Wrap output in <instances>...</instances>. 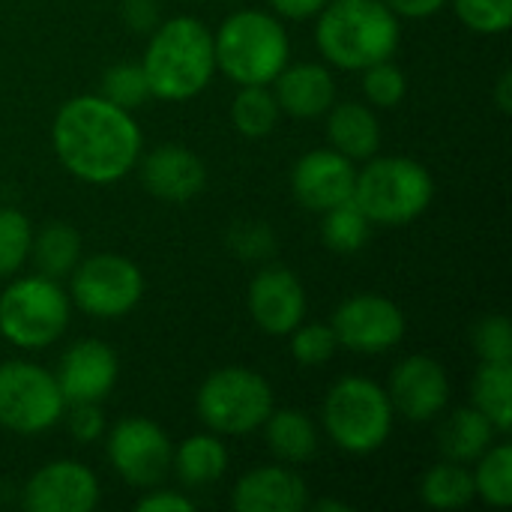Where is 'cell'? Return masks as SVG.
<instances>
[{"label": "cell", "mask_w": 512, "mask_h": 512, "mask_svg": "<svg viewBox=\"0 0 512 512\" xmlns=\"http://www.w3.org/2000/svg\"><path fill=\"white\" fill-rule=\"evenodd\" d=\"M327 138L330 147L348 156L351 162H366L381 147V123L369 105L333 102L327 111Z\"/></svg>", "instance_id": "obj_21"}, {"label": "cell", "mask_w": 512, "mask_h": 512, "mask_svg": "<svg viewBox=\"0 0 512 512\" xmlns=\"http://www.w3.org/2000/svg\"><path fill=\"white\" fill-rule=\"evenodd\" d=\"M399 18H432L447 0H384Z\"/></svg>", "instance_id": "obj_42"}, {"label": "cell", "mask_w": 512, "mask_h": 512, "mask_svg": "<svg viewBox=\"0 0 512 512\" xmlns=\"http://www.w3.org/2000/svg\"><path fill=\"white\" fill-rule=\"evenodd\" d=\"M123 21L135 33H153L159 27V3L156 0H123Z\"/></svg>", "instance_id": "obj_39"}, {"label": "cell", "mask_w": 512, "mask_h": 512, "mask_svg": "<svg viewBox=\"0 0 512 512\" xmlns=\"http://www.w3.org/2000/svg\"><path fill=\"white\" fill-rule=\"evenodd\" d=\"M420 498L432 510H462L477 498L474 474L468 471V465L444 459L441 465L426 471L420 483Z\"/></svg>", "instance_id": "obj_27"}, {"label": "cell", "mask_w": 512, "mask_h": 512, "mask_svg": "<svg viewBox=\"0 0 512 512\" xmlns=\"http://www.w3.org/2000/svg\"><path fill=\"white\" fill-rule=\"evenodd\" d=\"M108 459L123 483L135 489H153L171 471L174 444L153 420L123 417L108 432Z\"/></svg>", "instance_id": "obj_11"}, {"label": "cell", "mask_w": 512, "mask_h": 512, "mask_svg": "<svg viewBox=\"0 0 512 512\" xmlns=\"http://www.w3.org/2000/svg\"><path fill=\"white\" fill-rule=\"evenodd\" d=\"M456 18L474 33H504L512 24V0H453Z\"/></svg>", "instance_id": "obj_34"}, {"label": "cell", "mask_w": 512, "mask_h": 512, "mask_svg": "<svg viewBox=\"0 0 512 512\" xmlns=\"http://www.w3.org/2000/svg\"><path fill=\"white\" fill-rule=\"evenodd\" d=\"M21 501L30 512H90L99 504V480L81 462L57 459L27 480Z\"/></svg>", "instance_id": "obj_15"}, {"label": "cell", "mask_w": 512, "mask_h": 512, "mask_svg": "<svg viewBox=\"0 0 512 512\" xmlns=\"http://www.w3.org/2000/svg\"><path fill=\"white\" fill-rule=\"evenodd\" d=\"M408 93V78L405 72L390 60H378L363 69V96L375 108H396Z\"/></svg>", "instance_id": "obj_33"}, {"label": "cell", "mask_w": 512, "mask_h": 512, "mask_svg": "<svg viewBox=\"0 0 512 512\" xmlns=\"http://www.w3.org/2000/svg\"><path fill=\"white\" fill-rule=\"evenodd\" d=\"M474 408L507 435L512 429V363H483L471 384Z\"/></svg>", "instance_id": "obj_26"}, {"label": "cell", "mask_w": 512, "mask_h": 512, "mask_svg": "<svg viewBox=\"0 0 512 512\" xmlns=\"http://www.w3.org/2000/svg\"><path fill=\"white\" fill-rule=\"evenodd\" d=\"M141 186L165 204H189L207 186V165L183 144H159L138 156Z\"/></svg>", "instance_id": "obj_17"}, {"label": "cell", "mask_w": 512, "mask_h": 512, "mask_svg": "<svg viewBox=\"0 0 512 512\" xmlns=\"http://www.w3.org/2000/svg\"><path fill=\"white\" fill-rule=\"evenodd\" d=\"M69 324V297L42 273L21 276L0 294V336L21 351H42L54 345Z\"/></svg>", "instance_id": "obj_7"}, {"label": "cell", "mask_w": 512, "mask_h": 512, "mask_svg": "<svg viewBox=\"0 0 512 512\" xmlns=\"http://www.w3.org/2000/svg\"><path fill=\"white\" fill-rule=\"evenodd\" d=\"M495 435H498V429L474 405L456 408L438 426V450L450 462L471 465L495 444Z\"/></svg>", "instance_id": "obj_22"}, {"label": "cell", "mask_w": 512, "mask_h": 512, "mask_svg": "<svg viewBox=\"0 0 512 512\" xmlns=\"http://www.w3.org/2000/svg\"><path fill=\"white\" fill-rule=\"evenodd\" d=\"M387 396H390L393 411L402 414L405 420L429 423L450 402V378L435 357L414 354V357H405L393 369Z\"/></svg>", "instance_id": "obj_13"}, {"label": "cell", "mask_w": 512, "mask_h": 512, "mask_svg": "<svg viewBox=\"0 0 512 512\" xmlns=\"http://www.w3.org/2000/svg\"><path fill=\"white\" fill-rule=\"evenodd\" d=\"M177 477L192 486V489H204L213 486L225 477L228 471V450L222 444V438L213 435H189L171 459Z\"/></svg>", "instance_id": "obj_24"}, {"label": "cell", "mask_w": 512, "mask_h": 512, "mask_svg": "<svg viewBox=\"0 0 512 512\" xmlns=\"http://www.w3.org/2000/svg\"><path fill=\"white\" fill-rule=\"evenodd\" d=\"M69 414H66V429L75 441L81 444H96L102 435H105V417H102V408L99 405H66Z\"/></svg>", "instance_id": "obj_37"}, {"label": "cell", "mask_w": 512, "mask_h": 512, "mask_svg": "<svg viewBox=\"0 0 512 512\" xmlns=\"http://www.w3.org/2000/svg\"><path fill=\"white\" fill-rule=\"evenodd\" d=\"M324 429L330 441L354 456L381 450L393 432V405L384 387L369 378H342L324 399Z\"/></svg>", "instance_id": "obj_6"}, {"label": "cell", "mask_w": 512, "mask_h": 512, "mask_svg": "<svg viewBox=\"0 0 512 512\" xmlns=\"http://www.w3.org/2000/svg\"><path fill=\"white\" fill-rule=\"evenodd\" d=\"M435 180L426 165L408 156H372L354 180V204L372 225L399 228L429 210Z\"/></svg>", "instance_id": "obj_5"}, {"label": "cell", "mask_w": 512, "mask_h": 512, "mask_svg": "<svg viewBox=\"0 0 512 512\" xmlns=\"http://www.w3.org/2000/svg\"><path fill=\"white\" fill-rule=\"evenodd\" d=\"M273 96L279 102V111L297 120H315L327 114L336 102V81L321 63H297L285 66L273 78Z\"/></svg>", "instance_id": "obj_20"}, {"label": "cell", "mask_w": 512, "mask_h": 512, "mask_svg": "<svg viewBox=\"0 0 512 512\" xmlns=\"http://www.w3.org/2000/svg\"><path fill=\"white\" fill-rule=\"evenodd\" d=\"M399 15L384 0H327L318 12V51L339 69L363 72L399 48Z\"/></svg>", "instance_id": "obj_3"}, {"label": "cell", "mask_w": 512, "mask_h": 512, "mask_svg": "<svg viewBox=\"0 0 512 512\" xmlns=\"http://www.w3.org/2000/svg\"><path fill=\"white\" fill-rule=\"evenodd\" d=\"M249 315L258 330L270 336H288L306 318V291L288 267H264L249 285Z\"/></svg>", "instance_id": "obj_18"}, {"label": "cell", "mask_w": 512, "mask_h": 512, "mask_svg": "<svg viewBox=\"0 0 512 512\" xmlns=\"http://www.w3.org/2000/svg\"><path fill=\"white\" fill-rule=\"evenodd\" d=\"M495 102H498V108H501L504 114H510L512 111V72L510 69H504V72H501V78H498V84H495Z\"/></svg>", "instance_id": "obj_43"}, {"label": "cell", "mask_w": 512, "mask_h": 512, "mask_svg": "<svg viewBox=\"0 0 512 512\" xmlns=\"http://www.w3.org/2000/svg\"><path fill=\"white\" fill-rule=\"evenodd\" d=\"M30 243H33L30 219L15 207H3L0 210V279H9L24 267V261L30 258Z\"/></svg>", "instance_id": "obj_31"}, {"label": "cell", "mask_w": 512, "mask_h": 512, "mask_svg": "<svg viewBox=\"0 0 512 512\" xmlns=\"http://www.w3.org/2000/svg\"><path fill=\"white\" fill-rule=\"evenodd\" d=\"M99 96H105L108 102H114L126 111L141 108L150 99V84H147L141 63H117L111 69H105Z\"/></svg>", "instance_id": "obj_32"}, {"label": "cell", "mask_w": 512, "mask_h": 512, "mask_svg": "<svg viewBox=\"0 0 512 512\" xmlns=\"http://www.w3.org/2000/svg\"><path fill=\"white\" fill-rule=\"evenodd\" d=\"M231 507L237 512H303L309 507V489L297 471L261 465L237 480Z\"/></svg>", "instance_id": "obj_19"}, {"label": "cell", "mask_w": 512, "mask_h": 512, "mask_svg": "<svg viewBox=\"0 0 512 512\" xmlns=\"http://www.w3.org/2000/svg\"><path fill=\"white\" fill-rule=\"evenodd\" d=\"M339 348L354 354H384L405 336L402 309L384 294H354L330 318Z\"/></svg>", "instance_id": "obj_12"}, {"label": "cell", "mask_w": 512, "mask_h": 512, "mask_svg": "<svg viewBox=\"0 0 512 512\" xmlns=\"http://www.w3.org/2000/svg\"><path fill=\"white\" fill-rule=\"evenodd\" d=\"M474 474L477 498L489 507H510L512 504V447L510 444H492L480 459Z\"/></svg>", "instance_id": "obj_29"}, {"label": "cell", "mask_w": 512, "mask_h": 512, "mask_svg": "<svg viewBox=\"0 0 512 512\" xmlns=\"http://www.w3.org/2000/svg\"><path fill=\"white\" fill-rule=\"evenodd\" d=\"M66 402L57 378L27 360L0 363V426L15 435H39L57 426Z\"/></svg>", "instance_id": "obj_9"}, {"label": "cell", "mask_w": 512, "mask_h": 512, "mask_svg": "<svg viewBox=\"0 0 512 512\" xmlns=\"http://www.w3.org/2000/svg\"><path fill=\"white\" fill-rule=\"evenodd\" d=\"M267 3L273 6L276 15L291 18V21H306L327 6V0H267Z\"/></svg>", "instance_id": "obj_41"}, {"label": "cell", "mask_w": 512, "mask_h": 512, "mask_svg": "<svg viewBox=\"0 0 512 512\" xmlns=\"http://www.w3.org/2000/svg\"><path fill=\"white\" fill-rule=\"evenodd\" d=\"M144 297V273L135 261L102 252L75 264L69 273V300L93 318H123Z\"/></svg>", "instance_id": "obj_10"}, {"label": "cell", "mask_w": 512, "mask_h": 512, "mask_svg": "<svg viewBox=\"0 0 512 512\" xmlns=\"http://www.w3.org/2000/svg\"><path fill=\"white\" fill-rule=\"evenodd\" d=\"M474 351L483 363H512V330L507 315H486L474 327Z\"/></svg>", "instance_id": "obj_36"}, {"label": "cell", "mask_w": 512, "mask_h": 512, "mask_svg": "<svg viewBox=\"0 0 512 512\" xmlns=\"http://www.w3.org/2000/svg\"><path fill=\"white\" fill-rule=\"evenodd\" d=\"M30 258L48 279H63L81 261V234L69 222H48L33 234Z\"/></svg>", "instance_id": "obj_25"}, {"label": "cell", "mask_w": 512, "mask_h": 512, "mask_svg": "<svg viewBox=\"0 0 512 512\" xmlns=\"http://www.w3.org/2000/svg\"><path fill=\"white\" fill-rule=\"evenodd\" d=\"M279 102L270 90V84H246L234 96L231 105V120L240 135L246 138H264L276 129L279 123Z\"/></svg>", "instance_id": "obj_28"}, {"label": "cell", "mask_w": 512, "mask_h": 512, "mask_svg": "<svg viewBox=\"0 0 512 512\" xmlns=\"http://www.w3.org/2000/svg\"><path fill=\"white\" fill-rule=\"evenodd\" d=\"M312 510H318V512H348L351 507H348V504H342V501H318V504H312Z\"/></svg>", "instance_id": "obj_44"}, {"label": "cell", "mask_w": 512, "mask_h": 512, "mask_svg": "<svg viewBox=\"0 0 512 512\" xmlns=\"http://www.w3.org/2000/svg\"><path fill=\"white\" fill-rule=\"evenodd\" d=\"M273 243L276 240L264 222H243L231 231V246L240 258H267Z\"/></svg>", "instance_id": "obj_38"}, {"label": "cell", "mask_w": 512, "mask_h": 512, "mask_svg": "<svg viewBox=\"0 0 512 512\" xmlns=\"http://www.w3.org/2000/svg\"><path fill=\"white\" fill-rule=\"evenodd\" d=\"M261 429H264L267 450L285 465H303L318 453V426L303 411L273 408Z\"/></svg>", "instance_id": "obj_23"}, {"label": "cell", "mask_w": 512, "mask_h": 512, "mask_svg": "<svg viewBox=\"0 0 512 512\" xmlns=\"http://www.w3.org/2000/svg\"><path fill=\"white\" fill-rule=\"evenodd\" d=\"M138 512H192L195 504L180 495V492H168V489H159V492H147L138 504H135Z\"/></svg>", "instance_id": "obj_40"}, {"label": "cell", "mask_w": 512, "mask_h": 512, "mask_svg": "<svg viewBox=\"0 0 512 512\" xmlns=\"http://www.w3.org/2000/svg\"><path fill=\"white\" fill-rule=\"evenodd\" d=\"M213 54L216 69H222L237 87L273 84V78L288 66L291 42L273 12L240 9L213 33Z\"/></svg>", "instance_id": "obj_4"}, {"label": "cell", "mask_w": 512, "mask_h": 512, "mask_svg": "<svg viewBox=\"0 0 512 512\" xmlns=\"http://www.w3.org/2000/svg\"><path fill=\"white\" fill-rule=\"evenodd\" d=\"M201 423L216 435H249L264 426L273 411V387L264 375L228 366L216 369L195 396Z\"/></svg>", "instance_id": "obj_8"}, {"label": "cell", "mask_w": 512, "mask_h": 512, "mask_svg": "<svg viewBox=\"0 0 512 512\" xmlns=\"http://www.w3.org/2000/svg\"><path fill=\"white\" fill-rule=\"evenodd\" d=\"M288 336H291V357L300 366H321L339 348V339L330 324H297Z\"/></svg>", "instance_id": "obj_35"}, {"label": "cell", "mask_w": 512, "mask_h": 512, "mask_svg": "<svg viewBox=\"0 0 512 512\" xmlns=\"http://www.w3.org/2000/svg\"><path fill=\"white\" fill-rule=\"evenodd\" d=\"M141 69L147 75L150 96L156 99L186 102L198 96L216 72L210 27L189 15L159 21L147 39Z\"/></svg>", "instance_id": "obj_2"}, {"label": "cell", "mask_w": 512, "mask_h": 512, "mask_svg": "<svg viewBox=\"0 0 512 512\" xmlns=\"http://www.w3.org/2000/svg\"><path fill=\"white\" fill-rule=\"evenodd\" d=\"M117 372V354L102 339H81L66 348L54 378L66 405H99L114 390Z\"/></svg>", "instance_id": "obj_16"}, {"label": "cell", "mask_w": 512, "mask_h": 512, "mask_svg": "<svg viewBox=\"0 0 512 512\" xmlns=\"http://www.w3.org/2000/svg\"><path fill=\"white\" fill-rule=\"evenodd\" d=\"M51 144L72 177L90 186H111L138 165L144 138L132 111L99 93H84L60 105Z\"/></svg>", "instance_id": "obj_1"}, {"label": "cell", "mask_w": 512, "mask_h": 512, "mask_svg": "<svg viewBox=\"0 0 512 512\" xmlns=\"http://www.w3.org/2000/svg\"><path fill=\"white\" fill-rule=\"evenodd\" d=\"M369 228L372 222L366 219V213L351 201L333 207L324 213V225H321V234H324V243L339 252V255H354L366 246L369 240Z\"/></svg>", "instance_id": "obj_30"}, {"label": "cell", "mask_w": 512, "mask_h": 512, "mask_svg": "<svg viewBox=\"0 0 512 512\" xmlns=\"http://www.w3.org/2000/svg\"><path fill=\"white\" fill-rule=\"evenodd\" d=\"M354 180H357L354 162L339 150L324 147V150H309L297 159L291 171V192L306 210L327 213L354 198Z\"/></svg>", "instance_id": "obj_14"}]
</instances>
